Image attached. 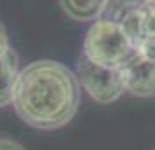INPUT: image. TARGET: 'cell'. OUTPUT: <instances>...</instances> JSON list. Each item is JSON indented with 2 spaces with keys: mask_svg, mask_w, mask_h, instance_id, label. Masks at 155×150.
<instances>
[{
  "mask_svg": "<svg viewBox=\"0 0 155 150\" xmlns=\"http://www.w3.org/2000/svg\"><path fill=\"white\" fill-rule=\"evenodd\" d=\"M23 122L40 131H54L75 117L80 105L77 73L54 59L31 61L19 70L12 98Z\"/></svg>",
  "mask_w": 155,
  "mask_h": 150,
  "instance_id": "obj_1",
  "label": "cell"
},
{
  "mask_svg": "<svg viewBox=\"0 0 155 150\" xmlns=\"http://www.w3.org/2000/svg\"><path fill=\"white\" fill-rule=\"evenodd\" d=\"M136 52L133 38L117 19L103 16L92 23L85 33L82 56L98 66L122 70L136 56Z\"/></svg>",
  "mask_w": 155,
  "mask_h": 150,
  "instance_id": "obj_2",
  "label": "cell"
},
{
  "mask_svg": "<svg viewBox=\"0 0 155 150\" xmlns=\"http://www.w3.org/2000/svg\"><path fill=\"white\" fill-rule=\"evenodd\" d=\"M75 73L80 87L99 105H110L126 93L122 72L98 66L84 56L78 59Z\"/></svg>",
  "mask_w": 155,
  "mask_h": 150,
  "instance_id": "obj_3",
  "label": "cell"
},
{
  "mask_svg": "<svg viewBox=\"0 0 155 150\" xmlns=\"http://www.w3.org/2000/svg\"><path fill=\"white\" fill-rule=\"evenodd\" d=\"M120 72L126 84V93L138 98L155 96V61L145 59L136 52V56Z\"/></svg>",
  "mask_w": 155,
  "mask_h": 150,
  "instance_id": "obj_4",
  "label": "cell"
},
{
  "mask_svg": "<svg viewBox=\"0 0 155 150\" xmlns=\"http://www.w3.org/2000/svg\"><path fill=\"white\" fill-rule=\"evenodd\" d=\"M18 75H19V59L16 51L11 47L0 58V107L12 103Z\"/></svg>",
  "mask_w": 155,
  "mask_h": 150,
  "instance_id": "obj_5",
  "label": "cell"
},
{
  "mask_svg": "<svg viewBox=\"0 0 155 150\" xmlns=\"http://www.w3.org/2000/svg\"><path fill=\"white\" fill-rule=\"evenodd\" d=\"M59 5L75 21H98L108 9L105 0H61Z\"/></svg>",
  "mask_w": 155,
  "mask_h": 150,
  "instance_id": "obj_6",
  "label": "cell"
},
{
  "mask_svg": "<svg viewBox=\"0 0 155 150\" xmlns=\"http://www.w3.org/2000/svg\"><path fill=\"white\" fill-rule=\"evenodd\" d=\"M9 49H11V45H9L7 32H5V28H4V25L0 23V58L4 56Z\"/></svg>",
  "mask_w": 155,
  "mask_h": 150,
  "instance_id": "obj_7",
  "label": "cell"
},
{
  "mask_svg": "<svg viewBox=\"0 0 155 150\" xmlns=\"http://www.w3.org/2000/svg\"><path fill=\"white\" fill-rule=\"evenodd\" d=\"M0 150H25V148H23L19 143L12 142V140L2 138V140H0Z\"/></svg>",
  "mask_w": 155,
  "mask_h": 150,
  "instance_id": "obj_8",
  "label": "cell"
}]
</instances>
